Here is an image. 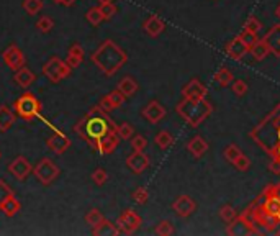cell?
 <instances>
[{
  "label": "cell",
  "instance_id": "4",
  "mask_svg": "<svg viewBox=\"0 0 280 236\" xmlns=\"http://www.w3.org/2000/svg\"><path fill=\"white\" fill-rule=\"evenodd\" d=\"M41 102L31 92L20 95L14 103V111L17 116L23 118L25 122H33L41 115Z\"/></svg>",
  "mask_w": 280,
  "mask_h": 236
},
{
  "label": "cell",
  "instance_id": "13",
  "mask_svg": "<svg viewBox=\"0 0 280 236\" xmlns=\"http://www.w3.org/2000/svg\"><path fill=\"white\" fill-rule=\"evenodd\" d=\"M126 167L134 174H141L149 167V158L145 151H134L126 158Z\"/></svg>",
  "mask_w": 280,
  "mask_h": 236
},
{
  "label": "cell",
  "instance_id": "32",
  "mask_svg": "<svg viewBox=\"0 0 280 236\" xmlns=\"http://www.w3.org/2000/svg\"><path fill=\"white\" fill-rule=\"evenodd\" d=\"M107 97H108V100L111 102V105H113V108H115V110H116V108H120V107H123L124 100H126V97H124L118 89L108 92Z\"/></svg>",
  "mask_w": 280,
  "mask_h": 236
},
{
  "label": "cell",
  "instance_id": "11",
  "mask_svg": "<svg viewBox=\"0 0 280 236\" xmlns=\"http://www.w3.org/2000/svg\"><path fill=\"white\" fill-rule=\"evenodd\" d=\"M118 143H120V136H118L116 132H108L105 136H102L100 140L95 143V146H93V150L100 154H111L116 148H118Z\"/></svg>",
  "mask_w": 280,
  "mask_h": 236
},
{
  "label": "cell",
  "instance_id": "22",
  "mask_svg": "<svg viewBox=\"0 0 280 236\" xmlns=\"http://www.w3.org/2000/svg\"><path fill=\"white\" fill-rule=\"evenodd\" d=\"M187 150H189V153L194 158H202L203 154L208 151V143L205 141L202 136H195V138H192L189 141V145H187Z\"/></svg>",
  "mask_w": 280,
  "mask_h": 236
},
{
  "label": "cell",
  "instance_id": "10",
  "mask_svg": "<svg viewBox=\"0 0 280 236\" xmlns=\"http://www.w3.org/2000/svg\"><path fill=\"white\" fill-rule=\"evenodd\" d=\"M46 145H48V150L49 151H53L54 154H58V156H61V154H64L67 150H69V146H71V140L67 138V136L59 132L58 128L54 130V135L53 136H49L48 141H46Z\"/></svg>",
  "mask_w": 280,
  "mask_h": 236
},
{
  "label": "cell",
  "instance_id": "36",
  "mask_svg": "<svg viewBox=\"0 0 280 236\" xmlns=\"http://www.w3.org/2000/svg\"><path fill=\"white\" fill-rule=\"evenodd\" d=\"M36 28H38L41 33H49V32H53V28H54L53 18H49V17H41L40 20L36 22Z\"/></svg>",
  "mask_w": 280,
  "mask_h": 236
},
{
  "label": "cell",
  "instance_id": "23",
  "mask_svg": "<svg viewBox=\"0 0 280 236\" xmlns=\"http://www.w3.org/2000/svg\"><path fill=\"white\" fill-rule=\"evenodd\" d=\"M118 90L121 92V94L126 97V98H129V97H133L136 92H138V89H139V85H138V82H136V80L131 77V76H124L120 82H118V87H116Z\"/></svg>",
  "mask_w": 280,
  "mask_h": 236
},
{
  "label": "cell",
  "instance_id": "41",
  "mask_svg": "<svg viewBox=\"0 0 280 236\" xmlns=\"http://www.w3.org/2000/svg\"><path fill=\"white\" fill-rule=\"evenodd\" d=\"M131 148L134 151H145L148 148V140L143 135H134L131 138Z\"/></svg>",
  "mask_w": 280,
  "mask_h": 236
},
{
  "label": "cell",
  "instance_id": "30",
  "mask_svg": "<svg viewBox=\"0 0 280 236\" xmlns=\"http://www.w3.org/2000/svg\"><path fill=\"white\" fill-rule=\"evenodd\" d=\"M103 218H105V216L102 215L100 210H97V208H90L89 212L85 213V223H87L89 226H92V228L97 226L98 223H100Z\"/></svg>",
  "mask_w": 280,
  "mask_h": 236
},
{
  "label": "cell",
  "instance_id": "8",
  "mask_svg": "<svg viewBox=\"0 0 280 236\" xmlns=\"http://www.w3.org/2000/svg\"><path fill=\"white\" fill-rule=\"evenodd\" d=\"M7 171L17 179V181L23 182L30 177V174H33V166H31V163L25 156H17L9 164Z\"/></svg>",
  "mask_w": 280,
  "mask_h": 236
},
{
  "label": "cell",
  "instance_id": "49",
  "mask_svg": "<svg viewBox=\"0 0 280 236\" xmlns=\"http://www.w3.org/2000/svg\"><path fill=\"white\" fill-rule=\"evenodd\" d=\"M76 2H77V0H62L61 5H64V7H72Z\"/></svg>",
  "mask_w": 280,
  "mask_h": 236
},
{
  "label": "cell",
  "instance_id": "7",
  "mask_svg": "<svg viewBox=\"0 0 280 236\" xmlns=\"http://www.w3.org/2000/svg\"><path fill=\"white\" fill-rule=\"evenodd\" d=\"M116 226H118V229H120V233L133 234L136 229L141 226V216L136 213L134 210L126 208L120 216H118Z\"/></svg>",
  "mask_w": 280,
  "mask_h": 236
},
{
  "label": "cell",
  "instance_id": "6",
  "mask_svg": "<svg viewBox=\"0 0 280 236\" xmlns=\"http://www.w3.org/2000/svg\"><path fill=\"white\" fill-rule=\"evenodd\" d=\"M59 174H61L59 167L56 166L53 163V159H49V158L40 159L33 167V176L36 177V181H38L41 185H45V187L51 185L56 179L59 177Z\"/></svg>",
  "mask_w": 280,
  "mask_h": 236
},
{
  "label": "cell",
  "instance_id": "35",
  "mask_svg": "<svg viewBox=\"0 0 280 236\" xmlns=\"http://www.w3.org/2000/svg\"><path fill=\"white\" fill-rule=\"evenodd\" d=\"M260 28H262V25H260V22L257 20L256 17H249L247 20L244 22V32L257 35L260 32Z\"/></svg>",
  "mask_w": 280,
  "mask_h": 236
},
{
  "label": "cell",
  "instance_id": "29",
  "mask_svg": "<svg viewBox=\"0 0 280 236\" xmlns=\"http://www.w3.org/2000/svg\"><path fill=\"white\" fill-rule=\"evenodd\" d=\"M85 20L89 22L92 27H98L102 22H103V15H102V12L98 7H92L87 10V14H85Z\"/></svg>",
  "mask_w": 280,
  "mask_h": 236
},
{
  "label": "cell",
  "instance_id": "44",
  "mask_svg": "<svg viewBox=\"0 0 280 236\" xmlns=\"http://www.w3.org/2000/svg\"><path fill=\"white\" fill-rule=\"evenodd\" d=\"M12 195H15L14 194V190L10 189V185L4 181V179H0V205H2L5 200H7L9 197H12Z\"/></svg>",
  "mask_w": 280,
  "mask_h": 236
},
{
  "label": "cell",
  "instance_id": "18",
  "mask_svg": "<svg viewBox=\"0 0 280 236\" xmlns=\"http://www.w3.org/2000/svg\"><path fill=\"white\" fill-rule=\"evenodd\" d=\"M143 28H145V32H146L149 36H153V38H156V36H159L161 33L164 32L166 23H164L163 20H161V18H159L158 15H151L145 23H143Z\"/></svg>",
  "mask_w": 280,
  "mask_h": 236
},
{
  "label": "cell",
  "instance_id": "47",
  "mask_svg": "<svg viewBox=\"0 0 280 236\" xmlns=\"http://www.w3.org/2000/svg\"><path fill=\"white\" fill-rule=\"evenodd\" d=\"M241 38L244 40V43L249 46V49H251V46L257 41L256 35H254V33H249V32H244V33H242V35H241Z\"/></svg>",
  "mask_w": 280,
  "mask_h": 236
},
{
  "label": "cell",
  "instance_id": "52",
  "mask_svg": "<svg viewBox=\"0 0 280 236\" xmlns=\"http://www.w3.org/2000/svg\"><path fill=\"white\" fill-rule=\"evenodd\" d=\"M100 4H108V2H113V0H98Z\"/></svg>",
  "mask_w": 280,
  "mask_h": 236
},
{
  "label": "cell",
  "instance_id": "21",
  "mask_svg": "<svg viewBox=\"0 0 280 236\" xmlns=\"http://www.w3.org/2000/svg\"><path fill=\"white\" fill-rule=\"evenodd\" d=\"M15 120H17L15 111L10 110V107H7V105H0V132L7 133L14 127Z\"/></svg>",
  "mask_w": 280,
  "mask_h": 236
},
{
  "label": "cell",
  "instance_id": "27",
  "mask_svg": "<svg viewBox=\"0 0 280 236\" xmlns=\"http://www.w3.org/2000/svg\"><path fill=\"white\" fill-rule=\"evenodd\" d=\"M22 7L28 15L33 17V15L40 14V12L43 10V7H45V4H43V0H23Z\"/></svg>",
  "mask_w": 280,
  "mask_h": 236
},
{
  "label": "cell",
  "instance_id": "40",
  "mask_svg": "<svg viewBox=\"0 0 280 236\" xmlns=\"http://www.w3.org/2000/svg\"><path fill=\"white\" fill-rule=\"evenodd\" d=\"M133 133H134L133 125H129V123H126V122L118 127V136H120V140H131Z\"/></svg>",
  "mask_w": 280,
  "mask_h": 236
},
{
  "label": "cell",
  "instance_id": "14",
  "mask_svg": "<svg viewBox=\"0 0 280 236\" xmlns=\"http://www.w3.org/2000/svg\"><path fill=\"white\" fill-rule=\"evenodd\" d=\"M166 113H167L166 108L158 100H151L145 108H143V116H145L149 123H153V125H156V123H159L161 120H163Z\"/></svg>",
  "mask_w": 280,
  "mask_h": 236
},
{
  "label": "cell",
  "instance_id": "26",
  "mask_svg": "<svg viewBox=\"0 0 280 236\" xmlns=\"http://www.w3.org/2000/svg\"><path fill=\"white\" fill-rule=\"evenodd\" d=\"M265 41L269 43L270 51L275 56H280V25L272 28V32L265 36Z\"/></svg>",
  "mask_w": 280,
  "mask_h": 236
},
{
  "label": "cell",
  "instance_id": "33",
  "mask_svg": "<svg viewBox=\"0 0 280 236\" xmlns=\"http://www.w3.org/2000/svg\"><path fill=\"white\" fill-rule=\"evenodd\" d=\"M265 213L267 215H275L280 216V198L272 197L265 203Z\"/></svg>",
  "mask_w": 280,
  "mask_h": 236
},
{
  "label": "cell",
  "instance_id": "51",
  "mask_svg": "<svg viewBox=\"0 0 280 236\" xmlns=\"http://www.w3.org/2000/svg\"><path fill=\"white\" fill-rule=\"evenodd\" d=\"M275 15H277L278 18H280V5H278V7L275 9Z\"/></svg>",
  "mask_w": 280,
  "mask_h": 236
},
{
  "label": "cell",
  "instance_id": "16",
  "mask_svg": "<svg viewBox=\"0 0 280 236\" xmlns=\"http://www.w3.org/2000/svg\"><path fill=\"white\" fill-rule=\"evenodd\" d=\"M84 58H85V51L84 48L79 45V43H74L71 45L69 51H67V58H66V63L67 66L71 67V69H76L80 64L84 63Z\"/></svg>",
  "mask_w": 280,
  "mask_h": 236
},
{
  "label": "cell",
  "instance_id": "48",
  "mask_svg": "<svg viewBox=\"0 0 280 236\" xmlns=\"http://www.w3.org/2000/svg\"><path fill=\"white\" fill-rule=\"evenodd\" d=\"M270 171L273 174H280V161H273V163L270 164Z\"/></svg>",
  "mask_w": 280,
  "mask_h": 236
},
{
  "label": "cell",
  "instance_id": "1",
  "mask_svg": "<svg viewBox=\"0 0 280 236\" xmlns=\"http://www.w3.org/2000/svg\"><path fill=\"white\" fill-rule=\"evenodd\" d=\"M111 130L118 133V127L115 125V122L111 120L107 111H103L98 105H95L89 113L80 118L76 125H74L76 135L89 143V146L92 150H93V146H95V143L108 132H111Z\"/></svg>",
  "mask_w": 280,
  "mask_h": 236
},
{
  "label": "cell",
  "instance_id": "45",
  "mask_svg": "<svg viewBox=\"0 0 280 236\" xmlns=\"http://www.w3.org/2000/svg\"><path fill=\"white\" fill-rule=\"evenodd\" d=\"M231 89H233V92L236 95H239V97H242V95H246L247 94V84L244 82V80L242 79H236L234 82H233V85H231Z\"/></svg>",
  "mask_w": 280,
  "mask_h": 236
},
{
  "label": "cell",
  "instance_id": "31",
  "mask_svg": "<svg viewBox=\"0 0 280 236\" xmlns=\"http://www.w3.org/2000/svg\"><path fill=\"white\" fill-rule=\"evenodd\" d=\"M220 216L226 223H229V225L238 220V213H236V210L231 207V205H223V207L220 208Z\"/></svg>",
  "mask_w": 280,
  "mask_h": 236
},
{
  "label": "cell",
  "instance_id": "2",
  "mask_svg": "<svg viewBox=\"0 0 280 236\" xmlns=\"http://www.w3.org/2000/svg\"><path fill=\"white\" fill-rule=\"evenodd\" d=\"M90 61L98 71L111 77L128 63V54L113 40H105L90 54Z\"/></svg>",
  "mask_w": 280,
  "mask_h": 236
},
{
  "label": "cell",
  "instance_id": "19",
  "mask_svg": "<svg viewBox=\"0 0 280 236\" xmlns=\"http://www.w3.org/2000/svg\"><path fill=\"white\" fill-rule=\"evenodd\" d=\"M226 51L233 59H241V58H244V54L249 51V46L246 45L241 36H236V38L226 46Z\"/></svg>",
  "mask_w": 280,
  "mask_h": 236
},
{
  "label": "cell",
  "instance_id": "50",
  "mask_svg": "<svg viewBox=\"0 0 280 236\" xmlns=\"http://www.w3.org/2000/svg\"><path fill=\"white\" fill-rule=\"evenodd\" d=\"M273 192H275V195H273V197L280 198V185H278V187H275V189H273Z\"/></svg>",
  "mask_w": 280,
  "mask_h": 236
},
{
  "label": "cell",
  "instance_id": "3",
  "mask_svg": "<svg viewBox=\"0 0 280 236\" xmlns=\"http://www.w3.org/2000/svg\"><path fill=\"white\" fill-rule=\"evenodd\" d=\"M177 113L184 118V120L192 127H198L200 123L210 115V103H207L203 98H184L182 102L177 105Z\"/></svg>",
  "mask_w": 280,
  "mask_h": 236
},
{
  "label": "cell",
  "instance_id": "24",
  "mask_svg": "<svg viewBox=\"0 0 280 236\" xmlns=\"http://www.w3.org/2000/svg\"><path fill=\"white\" fill-rule=\"evenodd\" d=\"M0 210L5 213V216H9V218H12V216H15L18 212L22 210V203L17 200L15 195L9 197L7 200H5L2 205H0Z\"/></svg>",
  "mask_w": 280,
  "mask_h": 236
},
{
  "label": "cell",
  "instance_id": "25",
  "mask_svg": "<svg viewBox=\"0 0 280 236\" xmlns=\"http://www.w3.org/2000/svg\"><path fill=\"white\" fill-rule=\"evenodd\" d=\"M251 53H252V58L256 61H262L267 58V54L270 53V48H269V43L265 40H260L256 41L254 45L251 46Z\"/></svg>",
  "mask_w": 280,
  "mask_h": 236
},
{
  "label": "cell",
  "instance_id": "39",
  "mask_svg": "<svg viewBox=\"0 0 280 236\" xmlns=\"http://www.w3.org/2000/svg\"><path fill=\"white\" fill-rule=\"evenodd\" d=\"M100 12L103 15V20H111L115 15H116V7L113 2H108V4H100Z\"/></svg>",
  "mask_w": 280,
  "mask_h": 236
},
{
  "label": "cell",
  "instance_id": "37",
  "mask_svg": "<svg viewBox=\"0 0 280 236\" xmlns=\"http://www.w3.org/2000/svg\"><path fill=\"white\" fill-rule=\"evenodd\" d=\"M108 181V174L102 167H97L95 171L92 172V182L95 185H105V182Z\"/></svg>",
  "mask_w": 280,
  "mask_h": 236
},
{
  "label": "cell",
  "instance_id": "43",
  "mask_svg": "<svg viewBox=\"0 0 280 236\" xmlns=\"http://www.w3.org/2000/svg\"><path fill=\"white\" fill-rule=\"evenodd\" d=\"M148 198H149V192H148L146 187H138V189L133 192V200L136 203L145 205L148 202Z\"/></svg>",
  "mask_w": 280,
  "mask_h": 236
},
{
  "label": "cell",
  "instance_id": "15",
  "mask_svg": "<svg viewBox=\"0 0 280 236\" xmlns=\"http://www.w3.org/2000/svg\"><path fill=\"white\" fill-rule=\"evenodd\" d=\"M182 94H184V98H194V100H198V98L205 97L207 89H205V85L198 79H192L189 84L184 85Z\"/></svg>",
  "mask_w": 280,
  "mask_h": 236
},
{
  "label": "cell",
  "instance_id": "42",
  "mask_svg": "<svg viewBox=\"0 0 280 236\" xmlns=\"http://www.w3.org/2000/svg\"><path fill=\"white\" fill-rule=\"evenodd\" d=\"M241 150L236 145H228L226 148H225V158L229 161V163H234L236 159H238L239 156H241Z\"/></svg>",
  "mask_w": 280,
  "mask_h": 236
},
{
  "label": "cell",
  "instance_id": "53",
  "mask_svg": "<svg viewBox=\"0 0 280 236\" xmlns=\"http://www.w3.org/2000/svg\"><path fill=\"white\" fill-rule=\"evenodd\" d=\"M53 2H54V4H59V5H61V2H62V0H53Z\"/></svg>",
  "mask_w": 280,
  "mask_h": 236
},
{
  "label": "cell",
  "instance_id": "56",
  "mask_svg": "<svg viewBox=\"0 0 280 236\" xmlns=\"http://www.w3.org/2000/svg\"><path fill=\"white\" fill-rule=\"evenodd\" d=\"M278 153H280V148H278Z\"/></svg>",
  "mask_w": 280,
  "mask_h": 236
},
{
  "label": "cell",
  "instance_id": "9",
  "mask_svg": "<svg viewBox=\"0 0 280 236\" xmlns=\"http://www.w3.org/2000/svg\"><path fill=\"white\" fill-rule=\"evenodd\" d=\"M2 59H4L5 66L12 71H18L22 66L27 64V59H25L23 51L17 45H10L7 49H5V51L2 53Z\"/></svg>",
  "mask_w": 280,
  "mask_h": 236
},
{
  "label": "cell",
  "instance_id": "38",
  "mask_svg": "<svg viewBox=\"0 0 280 236\" xmlns=\"http://www.w3.org/2000/svg\"><path fill=\"white\" fill-rule=\"evenodd\" d=\"M215 79H216L221 85H229V84H231L233 80H234V79H233V74L229 72V71L226 69V67H221V69L216 72Z\"/></svg>",
  "mask_w": 280,
  "mask_h": 236
},
{
  "label": "cell",
  "instance_id": "55",
  "mask_svg": "<svg viewBox=\"0 0 280 236\" xmlns=\"http://www.w3.org/2000/svg\"><path fill=\"white\" fill-rule=\"evenodd\" d=\"M278 138H280V130H278Z\"/></svg>",
  "mask_w": 280,
  "mask_h": 236
},
{
  "label": "cell",
  "instance_id": "12",
  "mask_svg": "<svg viewBox=\"0 0 280 236\" xmlns=\"http://www.w3.org/2000/svg\"><path fill=\"white\" fill-rule=\"evenodd\" d=\"M172 208L179 216L187 218V216H190L197 210V203L194 202V198L189 195H180L176 198V202L172 203Z\"/></svg>",
  "mask_w": 280,
  "mask_h": 236
},
{
  "label": "cell",
  "instance_id": "34",
  "mask_svg": "<svg viewBox=\"0 0 280 236\" xmlns=\"http://www.w3.org/2000/svg\"><path fill=\"white\" fill-rule=\"evenodd\" d=\"M154 233H156V234H159V236H171V234L174 233V226H172V223H171V221H167V220L159 221V223H158V226H156V229H154Z\"/></svg>",
  "mask_w": 280,
  "mask_h": 236
},
{
  "label": "cell",
  "instance_id": "46",
  "mask_svg": "<svg viewBox=\"0 0 280 236\" xmlns=\"http://www.w3.org/2000/svg\"><path fill=\"white\" fill-rule=\"evenodd\" d=\"M233 164H234V167H236L238 171L244 172V171L249 169V167H251V159H249L247 156H244V154H241V156H239L238 159H236Z\"/></svg>",
  "mask_w": 280,
  "mask_h": 236
},
{
  "label": "cell",
  "instance_id": "5",
  "mask_svg": "<svg viewBox=\"0 0 280 236\" xmlns=\"http://www.w3.org/2000/svg\"><path fill=\"white\" fill-rule=\"evenodd\" d=\"M43 74L45 77L53 84H59L61 80H64L66 77L71 76L72 69L67 66L66 61H62L58 56H53L51 59H48L45 64H43Z\"/></svg>",
  "mask_w": 280,
  "mask_h": 236
},
{
  "label": "cell",
  "instance_id": "54",
  "mask_svg": "<svg viewBox=\"0 0 280 236\" xmlns=\"http://www.w3.org/2000/svg\"><path fill=\"white\" fill-rule=\"evenodd\" d=\"M0 159H2V153H0Z\"/></svg>",
  "mask_w": 280,
  "mask_h": 236
},
{
  "label": "cell",
  "instance_id": "28",
  "mask_svg": "<svg viewBox=\"0 0 280 236\" xmlns=\"http://www.w3.org/2000/svg\"><path fill=\"white\" fill-rule=\"evenodd\" d=\"M154 143L161 148V150H167L169 146H172L174 136H172L169 132H167V130H163V132H159L158 135H156Z\"/></svg>",
  "mask_w": 280,
  "mask_h": 236
},
{
  "label": "cell",
  "instance_id": "17",
  "mask_svg": "<svg viewBox=\"0 0 280 236\" xmlns=\"http://www.w3.org/2000/svg\"><path fill=\"white\" fill-rule=\"evenodd\" d=\"M15 82L22 87V89H28V87H31L35 84V80H36V76H35V72L30 69V67L27 66H22L20 69L15 71Z\"/></svg>",
  "mask_w": 280,
  "mask_h": 236
},
{
  "label": "cell",
  "instance_id": "20",
  "mask_svg": "<svg viewBox=\"0 0 280 236\" xmlns=\"http://www.w3.org/2000/svg\"><path fill=\"white\" fill-rule=\"evenodd\" d=\"M93 236H118L120 234V229H118L116 223H111L110 220L103 218L97 226L92 228Z\"/></svg>",
  "mask_w": 280,
  "mask_h": 236
}]
</instances>
